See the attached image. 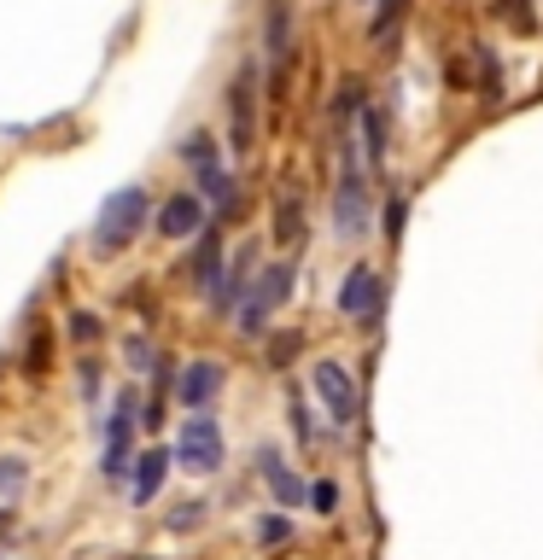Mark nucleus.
Returning <instances> with one entry per match:
<instances>
[{
  "mask_svg": "<svg viewBox=\"0 0 543 560\" xmlns=\"http://www.w3.org/2000/svg\"><path fill=\"white\" fill-rule=\"evenodd\" d=\"M257 462H263V479H269V490H275V502H280V508H298V502L310 497V490L298 485V472H292L287 462H280V450L263 444V450H257Z\"/></svg>",
  "mask_w": 543,
  "mask_h": 560,
  "instance_id": "nucleus-12",
  "label": "nucleus"
},
{
  "mask_svg": "<svg viewBox=\"0 0 543 560\" xmlns=\"http://www.w3.org/2000/svg\"><path fill=\"white\" fill-rule=\"evenodd\" d=\"M228 117H234V152H252V135H257V65L245 59L234 88H228Z\"/></svg>",
  "mask_w": 543,
  "mask_h": 560,
  "instance_id": "nucleus-8",
  "label": "nucleus"
},
{
  "mask_svg": "<svg viewBox=\"0 0 543 560\" xmlns=\"http://www.w3.org/2000/svg\"><path fill=\"white\" fill-rule=\"evenodd\" d=\"M222 420H210V409L205 415H193V420H182V438H175V467L182 472H217L222 467Z\"/></svg>",
  "mask_w": 543,
  "mask_h": 560,
  "instance_id": "nucleus-4",
  "label": "nucleus"
},
{
  "mask_svg": "<svg viewBox=\"0 0 543 560\" xmlns=\"http://www.w3.org/2000/svg\"><path fill=\"white\" fill-rule=\"evenodd\" d=\"M135 415H140L135 392H123L117 409H112V427H105V455H100V472H105V479H135V455H129V438H135V427H140Z\"/></svg>",
  "mask_w": 543,
  "mask_h": 560,
  "instance_id": "nucleus-5",
  "label": "nucleus"
},
{
  "mask_svg": "<svg viewBox=\"0 0 543 560\" xmlns=\"http://www.w3.org/2000/svg\"><path fill=\"white\" fill-rule=\"evenodd\" d=\"M397 18H403V0H380V12H374V24H368V35H374V42H385Z\"/></svg>",
  "mask_w": 543,
  "mask_h": 560,
  "instance_id": "nucleus-21",
  "label": "nucleus"
},
{
  "mask_svg": "<svg viewBox=\"0 0 543 560\" xmlns=\"http://www.w3.org/2000/svg\"><path fill=\"white\" fill-rule=\"evenodd\" d=\"M217 392H222V362H187L182 380H175V397H182L193 415H205L210 402H217Z\"/></svg>",
  "mask_w": 543,
  "mask_h": 560,
  "instance_id": "nucleus-10",
  "label": "nucleus"
},
{
  "mask_svg": "<svg viewBox=\"0 0 543 560\" xmlns=\"http://www.w3.org/2000/svg\"><path fill=\"white\" fill-rule=\"evenodd\" d=\"M287 298H292V262H269V269H257L252 292H245V304H240V332H245V339H263V332H269V315L287 304Z\"/></svg>",
  "mask_w": 543,
  "mask_h": 560,
  "instance_id": "nucleus-2",
  "label": "nucleus"
},
{
  "mask_svg": "<svg viewBox=\"0 0 543 560\" xmlns=\"http://www.w3.org/2000/svg\"><path fill=\"white\" fill-rule=\"evenodd\" d=\"M275 240L280 245H304V205H298L292 182H280V192H275Z\"/></svg>",
  "mask_w": 543,
  "mask_h": 560,
  "instance_id": "nucleus-13",
  "label": "nucleus"
},
{
  "mask_svg": "<svg viewBox=\"0 0 543 560\" xmlns=\"http://www.w3.org/2000/svg\"><path fill=\"white\" fill-rule=\"evenodd\" d=\"M380 292L385 287H380L374 269H350L333 304H339V315H350V322H374V315H380Z\"/></svg>",
  "mask_w": 543,
  "mask_h": 560,
  "instance_id": "nucleus-9",
  "label": "nucleus"
},
{
  "mask_svg": "<svg viewBox=\"0 0 543 560\" xmlns=\"http://www.w3.org/2000/svg\"><path fill=\"white\" fill-rule=\"evenodd\" d=\"M30 485V462L24 455H0V497H18Z\"/></svg>",
  "mask_w": 543,
  "mask_h": 560,
  "instance_id": "nucleus-20",
  "label": "nucleus"
},
{
  "mask_svg": "<svg viewBox=\"0 0 543 560\" xmlns=\"http://www.w3.org/2000/svg\"><path fill=\"white\" fill-rule=\"evenodd\" d=\"M292 350H298V332H287V339L269 345V362H292Z\"/></svg>",
  "mask_w": 543,
  "mask_h": 560,
  "instance_id": "nucleus-27",
  "label": "nucleus"
},
{
  "mask_svg": "<svg viewBox=\"0 0 543 560\" xmlns=\"http://www.w3.org/2000/svg\"><path fill=\"white\" fill-rule=\"evenodd\" d=\"M357 112H362V77H345V82H339V94H333V122L345 129V122L357 117Z\"/></svg>",
  "mask_w": 543,
  "mask_h": 560,
  "instance_id": "nucleus-17",
  "label": "nucleus"
},
{
  "mask_svg": "<svg viewBox=\"0 0 543 560\" xmlns=\"http://www.w3.org/2000/svg\"><path fill=\"white\" fill-rule=\"evenodd\" d=\"M182 158H187L193 170H217V135H205V129L187 135V140H182Z\"/></svg>",
  "mask_w": 543,
  "mask_h": 560,
  "instance_id": "nucleus-19",
  "label": "nucleus"
},
{
  "mask_svg": "<svg viewBox=\"0 0 543 560\" xmlns=\"http://www.w3.org/2000/svg\"><path fill=\"white\" fill-rule=\"evenodd\" d=\"M362 152H368V164H385V117L380 112H362Z\"/></svg>",
  "mask_w": 543,
  "mask_h": 560,
  "instance_id": "nucleus-18",
  "label": "nucleus"
},
{
  "mask_svg": "<svg viewBox=\"0 0 543 560\" xmlns=\"http://www.w3.org/2000/svg\"><path fill=\"white\" fill-rule=\"evenodd\" d=\"M287 420H292V438H298V444H310V438H315V427H310V409H304V402H287Z\"/></svg>",
  "mask_w": 543,
  "mask_h": 560,
  "instance_id": "nucleus-25",
  "label": "nucleus"
},
{
  "mask_svg": "<svg viewBox=\"0 0 543 560\" xmlns=\"http://www.w3.org/2000/svg\"><path fill=\"white\" fill-rule=\"evenodd\" d=\"M315 392H322V402H327V415H333V427H357V380H350V368H339V362H315Z\"/></svg>",
  "mask_w": 543,
  "mask_h": 560,
  "instance_id": "nucleus-6",
  "label": "nucleus"
},
{
  "mask_svg": "<svg viewBox=\"0 0 543 560\" xmlns=\"http://www.w3.org/2000/svg\"><path fill=\"white\" fill-rule=\"evenodd\" d=\"M199 187H205V199L217 210H234V175L228 170H199Z\"/></svg>",
  "mask_w": 543,
  "mask_h": 560,
  "instance_id": "nucleus-16",
  "label": "nucleus"
},
{
  "mask_svg": "<svg viewBox=\"0 0 543 560\" xmlns=\"http://www.w3.org/2000/svg\"><path fill=\"white\" fill-rule=\"evenodd\" d=\"M205 514H210L205 502H182V508H175V514H170V532H193V525H199Z\"/></svg>",
  "mask_w": 543,
  "mask_h": 560,
  "instance_id": "nucleus-24",
  "label": "nucleus"
},
{
  "mask_svg": "<svg viewBox=\"0 0 543 560\" xmlns=\"http://www.w3.org/2000/svg\"><path fill=\"white\" fill-rule=\"evenodd\" d=\"M147 192L140 187H117L112 199H105V210H100V222H94V245L100 252H123L140 228H147Z\"/></svg>",
  "mask_w": 543,
  "mask_h": 560,
  "instance_id": "nucleus-3",
  "label": "nucleus"
},
{
  "mask_svg": "<svg viewBox=\"0 0 543 560\" xmlns=\"http://www.w3.org/2000/svg\"><path fill=\"white\" fill-rule=\"evenodd\" d=\"M333 234L339 240H368V182L357 164V140L339 129V192H333Z\"/></svg>",
  "mask_w": 543,
  "mask_h": 560,
  "instance_id": "nucleus-1",
  "label": "nucleus"
},
{
  "mask_svg": "<svg viewBox=\"0 0 543 560\" xmlns=\"http://www.w3.org/2000/svg\"><path fill=\"white\" fill-rule=\"evenodd\" d=\"M164 472H170V450H147L135 455V502L147 508L158 490H164Z\"/></svg>",
  "mask_w": 543,
  "mask_h": 560,
  "instance_id": "nucleus-14",
  "label": "nucleus"
},
{
  "mask_svg": "<svg viewBox=\"0 0 543 560\" xmlns=\"http://www.w3.org/2000/svg\"><path fill=\"white\" fill-rule=\"evenodd\" d=\"M70 339H77V345H94V339H100V322H94L88 310H82V315H70Z\"/></svg>",
  "mask_w": 543,
  "mask_h": 560,
  "instance_id": "nucleus-26",
  "label": "nucleus"
},
{
  "mask_svg": "<svg viewBox=\"0 0 543 560\" xmlns=\"http://www.w3.org/2000/svg\"><path fill=\"white\" fill-rule=\"evenodd\" d=\"M263 52H269L275 88H287V65H292V0H269V12H263Z\"/></svg>",
  "mask_w": 543,
  "mask_h": 560,
  "instance_id": "nucleus-7",
  "label": "nucleus"
},
{
  "mask_svg": "<svg viewBox=\"0 0 543 560\" xmlns=\"http://www.w3.org/2000/svg\"><path fill=\"white\" fill-rule=\"evenodd\" d=\"M205 228V199L199 192H175V199H164V210H158V234L164 240H187Z\"/></svg>",
  "mask_w": 543,
  "mask_h": 560,
  "instance_id": "nucleus-11",
  "label": "nucleus"
},
{
  "mask_svg": "<svg viewBox=\"0 0 543 560\" xmlns=\"http://www.w3.org/2000/svg\"><path fill=\"white\" fill-rule=\"evenodd\" d=\"M310 508H315V514H333V508H339V485H333V479H315V485H310Z\"/></svg>",
  "mask_w": 543,
  "mask_h": 560,
  "instance_id": "nucleus-22",
  "label": "nucleus"
},
{
  "mask_svg": "<svg viewBox=\"0 0 543 560\" xmlns=\"http://www.w3.org/2000/svg\"><path fill=\"white\" fill-rule=\"evenodd\" d=\"M193 280H199V287H210V292H217V280H222V228H217V222H205L199 257H193Z\"/></svg>",
  "mask_w": 543,
  "mask_h": 560,
  "instance_id": "nucleus-15",
  "label": "nucleus"
},
{
  "mask_svg": "<svg viewBox=\"0 0 543 560\" xmlns=\"http://www.w3.org/2000/svg\"><path fill=\"white\" fill-rule=\"evenodd\" d=\"M287 537H292V520H287V514L257 520V542H287Z\"/></svg>",
  "mask_w": 543,
  "mask_h": 560,
  "instance_id": "nucleus-23",
  "label": "nucleus"
}]
</instances>
